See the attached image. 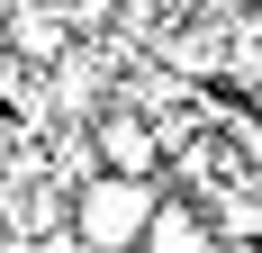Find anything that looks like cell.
<instances>
[{"mask_svg":"<svg viewBox=\"0 0 262 253\" xmlns=\"http://www.w3.org/2000/svg\"><path fill=\"white\" fill-rule=\"evenodd\" d=\"M154 199H163L154 172H91V181L73 190V235H81V253H136Z\"/></svg>","mask_w":262,"mask_h":253,"instance_id":"1","label":"cell"},{"mask_svg":"<svg viewBox=\"0 0 262 253\" xmlns=\"http://www.w3.org/2000/svg\"><path fill=\"white\" fill-rule=\"evenodd\" d=\"M91 154H100V172H154L163 145H154V126L127 118V109H108L100 126H91Z\"/></svg>","mask_w":262,"mask_h":253,"instance_id":"2","label":"cell"},{"mask_svg":"<svg viewBox=\"0 0 262 253\" xmlns=\"http://www.w3.org/2000/svg\"><path fill=\"white\" fill-rule=\"evenodd\" d=\"M136 253H208V235H199V217L172 199H154V217H145V244Z\"/></svg>","mask_w":262,"mask_h":253,"instance_id":"3","label":"cell"}]
</instances>
